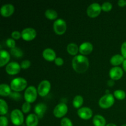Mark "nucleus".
<instances>
[{
	"mask_svg": "<svg viewBox=\"0 0 126 126\" xmlns=\"http://www.w3.org/2000/svg\"><path fill=\"white\" fill-rule=\"evenodd\" d=\"M66 50H67V52L69 54L76 56L79 51V47L76 43H71L68 44Z\"/></svg>",
	"mask_w": 126,
	"mask_h": 126,
	"instance_id": "obj_23",
	"label": "nucleus"
},
{
	"mask_svg": "<svg viewBox=\"0 0 126 126\" xmlns=\"http://www.w3.org/2000/svg\"><path fill=\"white\" fill-rule=\"evenodd\" d=\"M8 112V105L6 101L3 99H0V114L4 116Z\"/></svg>",
	"mask_w": 126,
	"mask_h": 126,
	"instance_id": "obj_26",
	"label": "nucleus"
},
{
	"mask_svg": "<svg viewBox=\"0 0 126 126\" xmlns=\"http://www.w3.org/2000/svg\"><path fill=\"white\" fill-rule=\"evenodd\" d=\"M31 110V105L30 103L28 102H25L23 103L22 106V111L23 113L26 114V113H29L30 111Z\"/></svg>",
	"mask_w": 126,
	"mask_h": 126,
	"instance_id": "obj_30",
	"label": "nucleus"
},
{
	"mask_svg": "<svg viewBox=\"0 0 126 126\" xmlns=\"http://www.w3.org/2000/svg\"><path fill=\"white\" fill-rule=\"evenodd\" d=\"M31 66V62L28 60H24L20 63L21 68L23 70H27Z\"/></svg>",
	"mask_w": 126,
	"mask_h": 126,
	"instance_id": "obj_33",
	"label": "nucleus"
},
{
	"mask_svg": "<svg viewBox=\"0 0 126 126\" xmlns=\"http://www.w3.org/2000/svg\"><path fill=\"white\" fill-rule=\"evenodd\" d=\"M51 88L50 82L47 80H43L38 86V94L41 97H45L49 93Z\"/></svg>",
	"mask_w": 126,
	"mask_h": 126,
	"instance_id": "obj_7",
	"label": "nucleus"
},
{
	"mask_svg": "<svg viewBox=\"0 0 126 126\" xmlns=\"http://www.w3.org/2000/svg\"><path fill=\"white\" fill-rule=\"evenodd\" d=\"M15 7L14 5L12 4H6L1 6V9H0V12L2 17H8L12 16L14 12Z\"/></svg>",
	"mask_w": 126,
	"mask_h": 126,
	"instance_id": "obj_13",
	"label": "nucleus"
},
{
	"mask_svg": "<svg viewBox=\"0 0 126 126\" xmlns=\"http://www.w3.org/2000/svg\"><path fill=\"white\" fill-rule=\"evenodd\" d=\"M78 115L84 120H88L91 119L93 116V112L92 110L89 107H82L78 109L77 111Z\"/></svg>",
	"mask_w": 126,
	"mask_h": 126,
	"instance_id": "obj_12",
	"label": "nucleus"
},
{
	"mask_svg": "<svg viewBox=\"0 0 126 126\" xmlns=\"http://www.w3.org/2000/svg\"><path fill=\"white\" fill-rule=\"evenodd\" d=\"M39 118L35 114H30L25 120L27 126H37L38 124Z\"/></svg>",
	"mask_w": 126,
	"mask_h": 126,
	"instance_id": "obj_19",
	"label": "nucleus"
},
{
	"mask_svg": "<svg viewBox=\"0 0 126 126\" xmlns=\"http://www.w3.org/2000/svg\"><path fill=\"white\" fill-rule=\"evenodd\" d=\"M93 50V45L90 42H84L80 45L79 51L82 55H89Z\"/></svg>",
	"mask_w": 126,
	"mask_h": 126,
	"instance_id": "obj_15",
	"label": "nucleus"
},
{
	"mask_svg": "<svg viewBox=\"0 0 126 126\" xmlns=\"http://www.w3.org/2000/svg\"><path fill=\"white\" fill-rule=\"evenodd\" d=\"M123 69H124V71L126 72V59L124 60V62H123Z\"/></svg>",
	"mask_w": 126,
	"mask_h": 126,
	"instance_id": "obj_40",
	"label": "nucleus"
},
{
	"mask_svg": "<svg viewBox=\"0 0 126 126\" xmlns=\"http://www.w3.org/2000/svg\"><path fill=\"white\" fill-rule=\"evenodd\" d=\"M11 120L12 124L16 126L22 125L24 122L23 112L18 109H15L11 113Z\"/></svg>",
	"mask_w": 126,
	"mask_h": 126,
	"instance_id": "obj_4",
	"label": "nucleus"
},
{
	"mask_svg": "<svg viewBox=\"0 0 126 126\" xmlns=\"http://www.w3.org/2000/svg\"><path fill=\"white\" fill-rule=\"evenodd\" d=\"M114 103V97L111 94H107L102 96L99 100L98 105L103 109H107L113 105Z\"/></svg>",
	"mask_w": 126,
	"mask_h": 126,
	"instance_id": "obj_3",
	"label": "nucleus"
},
{
	"mask_svg": "<svg viewBox=\"0 0 126 126\" xmlns=\"http://www.w3.org/2000/svg\"><path fill=\"white\" fill-rule=\"evenodd\" d=\"M21 34H22V39L27 41L33 40L36 36V30L34 28H30V27L24 28L21 32Z\"/></svg>",
	"mask_w": 126,
	"mask_h": 126,
	"instance_id": "obj_10",
	"label": "nucleus"
},
{
	"mask_svg": "<svg viewBox=\"0 0 126 126\" xmlns=\"http://www.w3.org/2000/svg\"><path fill=\"white\" fill-rule=\"evenodd\" d=\"M8 126V119L6 117L4 116H0V126Z\"/></svg>",
	"mask_w": 126,
	"mask_h": 126,
	"instance_id": "obj_35",
	"label": "nucleus"
},
{
	"mask_svg": "<svg viewBox=\"0 0 126 126\" xmlns=\"http://www.w3.org/2000/svg\"><path fill=\"white\" fill-rule=\"evenodd\" d=\"M43 57L46 60L49 62L55 61L56 59L55 52L51 48H46L43 52Z\"/></svg>",
	"mask_w": 126,
	"mask_h": 126,
	"instance_id": "obj_17",
	"label": "nucleus"
},
{
	"mask_svg": "<svg viewBox=\"0 0 126 126\" xmlns=\"http://www.w3.org/2000/svg\"><path fill=\"white\" fill-rule=\"evenodd\" d=\"M55 63L56 64V65L57 66H62L63 64L64 61L63 60L62 58L61 57H57L55 60Z\"/></svg>",
	"mask_w": 126,
	"mask_h": 126,
	"instance_id": "obj_38",
	"label": "nucleus"
},
{
	"mask_svg": "<svg viewBox=\"0 0 126 126\" xmlns=\"http://www.w3.org/2000/svg\"><path fill=\"white\" fill-rule=\"evenodd\" d=\"M6 44L8 47L11 48V49H13L16 47V41H15V39H14L13 38H8V39H7V40L6 41Z\"/></svg>",
	"mask_w": 126,
	"mask_h": 126,
	"instance_id": "obj_32",
	"label": "nucleus"
},
{
	"mask_svg": "<svg viewBox=\"0 0 126 126\" xmlns=\"http://www.w3.org/2000/svg\"><path fill=\"white\" fill-rule=\"evenodd\" d=\"M20 70V65L16 62H12L6 65V71L8 75H16L18 74Z\"/></svg>",
	"mask_w": 126,
	"mask_h": 126,
	"instance_id": "obj_11",
	"label": "nucleus"
},
{
	"mask_svg": "<svg viewBox=\"0 0 126 126\" xmlns=\"http://www.w3.org/2000/svg\"><path fill=\"white\" fill-rule=\"evenodd\" d=\"M126 126V124H124V125H123V126Z\"/></svg>",
	"mask_w": 126,
	"mask_h": 126,
	"instance_id": "obj_42",
	"label": "nucleus"
},
{
	"mask_svg": "<svg viewBox=\"0 0 126 126\" xmlns=\"http://www.w3.org/2000/svg\"><path fill=\"white\" fill-rule=\"evenodd\" d=\"M113 94H114V97L119 100H123L125 99L126 97L125 91H124L123 90H116Z\"/></svg>",
	"mask_w": 126,
	"mask_h": 126,
	"instance_id": "obj_28",
	"label": "nucleus"
},
{
	"mask_svg": "<svg viewBox=\"0 0 126 126\" xmlns=\"http://www.w3.org/2000/svg\"><path fill=\"white\" fill-rule=\"evenodd\" d=\"M110 76L112 80H119L123 77V70L119 66H114L110 70Z\"/></svg>",
	"mask_w": 126,
	"mask_h": 126,
	"instance_id": "obj_14",
	"label": "nucleus"
},
{
	"mask_svg": "<svg viewBox=\"0 0 126 126\" xmlns=\"http://www.w3.org/2000/svg\"><path fill=\"white\" fill-rule=\"evenodd\" d=\"M124 59L123 56L120 54H116L113 55L110 59V63L112 65L115 66H118L121 64H123L124 62Z\"/></svg>",
	"mask_w": 126,
	"mask_h": 126,
	"instance_id": "obj_20",
	"label": "nucleus"
},
{
	"mask_svg": "<svg viewBox=\"0 0 126 126\" xmlns=\"http://www.w3.org/2000/svg\"><path fill=\"white\" fill-rule=\"evenodd\" d=\"M121 55H123V57L126 59V41L123 43L121 47Z\"/></svg>",
	"mask_w": 126,
	"mask_h": 126,
	"instance_id": "obj_37",
	"label": "nucleus"
},
{
	"mask_svg": "<svg viewBox=\"0 0 126 126\" xmlns=\"http://www.w3.org/2000/svg\"><path fill=\"white\" fill-rule=\"evenodd\" d=\"M10 86L11 89L14 92H20L23 91L27 86V81L22 77L16 78L11 81Z\"/></svg>",
	"mask_w": 126,
	"mask_h": 126,
	"instance_id": "obj_2",
	"label": "nucleus"
},
{
	"mask_svg": "<svg viewBox=\"0 0 126 126\" xmlns=\"http://www.w3.org/2000/svg\"><path fill=\"white\" fill-rule=\"evenodd\" d=\"M60 124L61 126H73L71 121L68 118H62L60 121Z\"/></svg>",
	"mask_w": 126,
	"mask_h": 126,
	"instance_id": "obj_31",
	"label": "nucleus"
},
{
	"mask_svg": "<svg viewBox=\"0 0 126 126\" xmlns=\"http://www.w3.org/2000/svg\"><path fill=\"white\" fill-rule=\"evenodd\" d=\"M11 86L7 84H1L0 85V95L2 97H7L10 96L12 94Z\"/></svg>",
	"mask_w": 126,
	"mask_h": 126,
	"instance_id": "obj_21",
	"label": "nucleus"
},
{
	"mask_svg": "<svg viewBox=\"0 0 126 126\" xmlns=\"http://www.w3.org/2000/svg\"><path fill=\"white\" fill-rule=\"evenodd\" d=\"M10 54L5 50H1L0 51V66L2 67L8 63L10 60Z\"/></svg>",
	"mask_w": 126,
	"mask_h": 126,
	"instance_id": "obj_18",
	"label": "nucleus"
},
{
	"mask_svg": "<svg viewBox=\"0 0 126 126\" xmlns=\"http://www.w3.org/2000/svg\"><path fill=\"white\" fill-rule=\"evenodd\" d=\"M38 90L34 86H30L26 89L24 93V98L28 103H33L36 100Z\"/></svg>",
	"mask_w": 126,
	"mask_h": 126,
	"instance_id": "obj_5",
	"label": "nucleus"
},
{
	"mask_svg": "<svg viewBox=\"0 0 126 126\" xmlns=\"http://www.w3.org/2000/svg\"><path fill=\"white\" fill-rule=\"evenodd\" d=\"M72 66L73 70L78 73L86 72L89 66V61L86 56L78 55L74 57L72 60Z\"/></svg>",
	"mask_w": 126,
	"mask_h": 126,
	"instance_id": "obj_1",
	"label": "nucleus"
},
{
	"mask_svg": "<svg viewBox=\"0 0 126 126\" xmlns=\"http://www.w3.org/2000/svg\"><path fill=\"white\" fill-rule=\"evenodd\" d=\"M68 112V107L65 103H60L55 107L53 114L56 118H63Z\"/></svg>",
	"mask_w": 126,
	"mask_h": 126,
	"instance_id": "obj_9",
	"label": "nucleus"
},
{
	"mask_svg": "<svg viewBox=\"0 0 126 126\" xmlns=\"http://www.w3.org/2000/svg\"><path fill=\"white\" fill-rule=\"evenodd\" d=\"M106 126H117L115 124H113V123H109V124H107Z\"/></svg>",
	"mask_w": 126,
	"mask_h": 126,
	"instance_id": "obj_41",
	"label": "nucleus"
},
{
	"mask_svg": "<svg viewBox=\"0 0 126 126\" xmlns=\"http://www.w3.org/2000/svg\"><path fill=\"white\" fill-rule=\"evenodd\" d=\"M10 52H11V54H12L14 57L16 58H21L23 57V51L21 50V49L17 47H15L13 49H11Z\"/></svg>",
	"mask_w": 126,
	"mask_h": 126,
	"instance_id": "obj_27",
	"label": "nucleus"
},
{
	"mask_svg": "<svg viewBox=\"0 0 126 126\" xmlns=\"http://www.w3.org/2000/svg\"><path fill=\"white\" fill-rule=\"evenodd\" d=\"M53 29L57 34L62 35L64 34L66 30V22L62 18H58L55 20L53 24Z\"/></svg>",
	"mask_w": 126,
	"mask_h": 126,
	"instance_id": "obj_6",
	"label": "nucleus"
},
{
	"mask_svg": "<svg viewBox=\"0 0 126 126\" xmlns=\"http://www.w3.org/2000/svg\"><path fill=\"white\" fill-rule=\"evenodd\" d=\"M101 7H102V11H105V12H109L112 9L113 5L110 2H105L102 4Z\"/></svg>",
	"mask_w": 126,
	"mask_h": 126,
	"instance_id": "obj_29",
	"label": "nucleus"
},
{
	"mask_svg": "<svg viewBox=\"0 0 126 126\" xmlns=\"http://www.w3.org/2000/svg\"><path fill=\"white\" fill-rule=\"evenodd\" d=\"M10 97L12 98V99L15 100H19L22 98V96H21L20 94H19L17 92H12Z\"/></svg>",
	"mask_w": 126,
	"mask_h": 126,
	"instance_id": "obj_34",
	"label": "nucleus"
},
{
	"mask_svg": "<svg viewBox=\"0 0 126 126\" xmlns=\"http://www.w3.org/2000/svg\"><path fill=\"white\" fill-rule=\"evenodd\" d=\"M84 103V98L81 95H76L74 97L73 100V105L75 108H79V109L80 107Z\"/></svg>",
	"mask_w": 126,
	"mask_h": 126,
	"instance_id": "obj_24",
	"label": "nucleus"
},
{
	"mask_svg": "<svg viewBox=\"0 0 126 126\" xmlns=\"http://www.w3.org/2000/svg\"><path fill=\"white\" fill-rule=\"evenodd\" d=\"M102 7L100 4L94 2L90 4L87 9V14L91 18H94L99 16L102 11Z\"/></svg>",
	"mask_w": 126,
	"mask_h": 126,
	"instance_id": "obj_8",
	"label": "nucleus"
},
{
	"mask_svg": "<svg viewBox=\"0 0 126 126\" xmlns=\"http://www.w3.org/2000/svg\"><path fill=\"white\" fill-rule=\"evenodd\" d=\"M47 105L45 103H37L34 108L35 114L38 117L39 119H41L44 116L46 111L47 110Z\"/></svg>",
	"mask_w": 126,
	"mask_h": 126,
	"instance_id": "obj_16",
	"label": "nucleus"
},
{
	"mask_svg": "<svg viewBox=\"0 0 126 126\" xmlns=\"http://www.w3.org/2000/svg\"><path fill=\"white\" fill-rule=\"evenodd\" d=\"M45 16L49 20H55L57 18L58 14L54 9H48L45 12Z\"/></svg>",
	"mask_w": 126,
	"mask_h": 126,
	"instance_id": "obj_25",
	"label": "nucleus"
},
{
	"mask_svg": "<svg viewBox=\"0 0 126 126\" xmlns=\"http://www.w3.org/2000/svg\"><path fill=\"white\" fill-rule=\"evenodd\" d=\"M92 122L94 126H106V119L103 116L96 114L94 116Z\"/></svg>",
	"mask_w": 126,
	"mask_h": 126,
	"instance_id": "obj_22",
	"label": "nucleus"
},
{
	"mask_svg": "<svg viewBox=\"0 0 126 126\" xmlns=\"http://www.w3.org/2000/svg\"><path fill=\"white\" fill-rule=\"evenodd\" d=\"M11 36H12V38L14 39L17 40V39H19L22 37V34L18 31H14L12 33V34H11Z\"/></svg>",
	"mask_w": 126,
	"mask_h": 126,
	"instance_id": "obj_36",
	"label": "nucleus"
},
{
	"mask_svg": "<svg viewBox=\"0 0 126 126\" xmlns=\"http://www.w3.org/2000/svg\"><path fill=\"white\" fill-rule=\"evenodd\" d=\"M118 4L120 7H124V6H126V1H124V0H119L118 2Z\"/></svg>",
	"mask_w": 126,
	"mask_h": 126,
	"instance_id": "obj_39",
	"label": "nucleus"
}]
</instances>
